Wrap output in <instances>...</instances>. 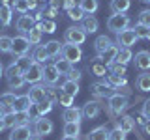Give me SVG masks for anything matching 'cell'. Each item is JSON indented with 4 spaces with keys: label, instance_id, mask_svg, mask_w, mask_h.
<instances>
[{
    "label": "cell",
    "instance_id": "1",
    "mask_svg": "<svg viewBox=\"0 0 150 140\" xmlns=\"http://www.w3.org/2000/svg\"><path fill=\"white\" fill-rule=\"evenodd\" d=\"M6 80H8V86L11 88V90H19L23 84H26L25 75L21 73V69H19L15 64H11L6 69Z\"/></svg>",
    "mask_w": 150,
    "mask_h": 140
},
{
    "label": "cell",
    "instance_id": "2",
    "mask_svg": "<svg viewBox=\"0 0 150 140\" xmlns=\"http://www.w3.org/2000/svg\"><path fill=\"white\" fill-rule=\"evenodd\" d=\"M128 26H129V17L126 15V13H112L109 17V21H107V28H109L111 32H115V34L126 30Z\"/></svg>",
    "mask_w": 150,
    "mask_h": 140
},
{
    "label": "cell",
    "instance_id": "3",
    "mask_svg": "<svg viewBox=\"0 0 150 140\" xmlns=\"http://www.w3.org/2000/svg\"><path fill=\"white\" fill-rule=\"evenodd\" d=\"M62 58H66L71 65L77 64V62H81V58H83L81 47H79V45H73V43H66L62 47Z\"/></svg>",
    "mask_w": 150,
    "mask_h": 140
},
{
    "label": "cell",
    "instance_id": "4",
    "mask_svg": "<svg viewBox=\"0 0 150 140\" xmlns=\"http://www.w3.org/2000/svg\"><path fill=\"white\" fill-rule=\"evenodd\" d=\"M54 129L53 121L47 120L45 116H38L36 121H34V133L38 134V136H47V134H51Z\"/></svg>",
    "mask_w": 150,
    "mask_h": 140
},
{
    "label": "cell",
    "instance_id": "5",
    "mask_svg": "<svg viewBox=\"0 0 150 140\" xmlns=\"http://www.w3.org/2000/svg\"><path fill=\"white\" fill-rule=\"evenodd\" d=\"M84 39H86V32L83 28L71 26L66 30V43H73V45H83Z\"/></svg>",
    "mask_w": 150,
    "mask_h": 140
},
{
    "label": "cell",
    "instance_id": "6",
    "mask_svg": "<svg viewBox=\"0 0 150 140\" xmlns=\"http://www.w3.org/2000/svg\"><path fill=\"white\" fill-rule=\"evenodd\" d=\"M30 41H28L26 36H17L13 37V47H11V52L15 56H25L28 50H30Z\"/></svg>",
    "mask_w": 150,
    "mask_h": 140
},
{
    "label": "cell",
    "instance_id": "7",
    "mask_svg": "<svg viewBox=\"0 0 150 140\" xmlns=\"http://www.w3.org/2000/svg\"><path fill=\"white\" fill-rule=\"evenodd\" d=\"M139 41V37L135 36V32H133V28H126V30H122V32H118V34H116V43L118 45H122V47H129L131 45H135Z\"/></svg>",
    "mask_w": 150,
    "mask_h": 140
},
{
    "label": "cell",
    "instance_id": "8",
    "mask_svg": "<svg viewBox=\"0 0 150 140\" xmlns=\"http://www.w3.org/2000/svg\"><path fill=\"white\" fill-rule=\"evenodd\" d=\"M43 78V65L41 64H38V62H34L30 65V69L25 73V80L28 82V84H38Z\"/></svg>",
    "mask_w": 150,
    "mask_h": 140
},
{
    "label": "cell",
    "instance_id": "9",
    "mask_svg": "<svg viewBox=\"0 0 150 140\" xmlns=\"http://www.w3.org/2000/svg\"><path fill=\"white\" fill-rule=\"evenodd\" d=\"M109 106L115 114H120L128 108V97L126 95H120V93H112L109 97Z\"/></svg>",
    "mask_w": 150,
    "mask_h": 140
},
{
    "label": "cell",
    "instance_id": "10",
    "mask_svg": "<svg viewBox=\"0 0 150 140\" xmlns=\"http://www.w3.org/2000/svg\"><path fill=\"white\" fill-rule=\"evenodd\" d=\"M34 105V101L30 99V95L28 93H25V95H17L15 97V103H13V112H26L30 110V106Z\"/></svg>",
    "mask_w": 150,
    "mask_h": 140
},
{
    "label": "cell",
    "instance_id": "11",
    "mask_svg": "<svg viewBox=\"0 0 150 140\" xmlns=\"http://www.w3.org/2000/svg\"><path fill=\"white\" fill-rule=\"evenodd\" d=\"M58 78H60V71L56 69V65L54 64H49V65H45L43 67V78L41 80H45V84H56L58 82Z\"/></svg>",
    "mask_w": 150,
    "mask_h": 140
},
{
    "label": "cell",
    "instance_id": "12",
    "mask_svg": "<svg viewBox=\"0 0 150 140\" xmlns=\"http://www.w3.org/2000/svg\"><path fill=\"white\" fill-rule=\"evenodd\" d=\"M34 26H36V21H34V17H32V15L23 13V15L17 19V30L21 32V34H28Z\"/></svg>",
    "mask_w": 150,
    "mask_h": 140
},
{
    "label": "cell",
    "instance_id": "13",
    "mask_svg": "<svg viewBox=\"0 0 150 140\" xmlns=\"http://www.w3.org/2000/svg\"><path fill=\"white\" fill-rule=\"evenodd\" d=\"M32 136L30 127L28 125H15L9 133V140H28Z\"/></svg>",
    "mask_w": 150,
    "mask_h": 140
},
{
    "label": "cell",
    "instance_id": "14",
    "mask_svg": "<svg viewBox=\"0 0 150 140\" xmlns=\"http://www.w3.org/2000/svg\"><path fill=\"white\" fill-rule=\"evenodd\" d=\"M118 49H120L118 45H109L105 50H103V52H100V56H98V58H100V60H101V62L105 64V65H109V64H112V62L116 60Z\"/></svg>",
    "mask_w": 150,
    "mask_h": 140
},
{
    "label": "cell",
    "instance_id": "15",
    "mask_svg": "<svg viewBox=\"0 0 150 140\" xmlns=\"http://www.w3.org/2000/svg\"><path fill=\"white\" fill-rule=\"evenodd\" d=\"M92 93L98 97H111L112 95V86L109 82H94L92 84Z\"/></svg>",
    "mask_w": 150,
    "mask_h": 140
},
{
    "label": "cell",
    "instance_id": "16",
    "mask_svg": "<svg viewBox=\"0 0 150 140\" xmlns=\"http://www.w3.org/2000/svg\"><path fill=\"white\" fill-rule=\"evenodd\" d=\"M100 110H101V105L98 101H88L86 105L83 106V116L86 120H94V118H98Z\"/></svg>",
    "mask_w": 150,
    "mask_h": 140
},
{
    "label": "cell",
    "instance_id": "17",
    "mask_svg": "<svg viewBox=\"0 0 150 140\" xmlns=\"http://www.w3.org/2000/svg\"><path fill=\"white\" fill-rule=\"evenodd\" d=\"M135 67L141 71H148L150 69V52L148 50H141L135 54Z\"/></svg>",
    "mask_w": 150,
    "mask_h": 140
},
{
    "label": "cell",
    "instance_id": "18",
    "mask_svg": "<svg viewBox=\"0 0 150 140\" xmlns=\"http://www.w3.org/2000/svg\"><path fill=\"white\" fill-rule=\"evenodd\" d=\"M28 95H30V99L34 101V105H36V103H40V101H43V99H47L45 86H43V84H32Z\"/></svg>",
    "mask_w": 150,
    "mask_h": 140
},
{
    "label": "cell",
    "instance_id": "19",
    "mask_svg": "<svg viewBox=\"0 0 150 140\" xmlns=\"http://www.w3.org/2000/svg\"><path fill=\"white\" fill-rule=\"evenodd\" d=\"M81 118H83V108H77V106L64 108V114H62L64 121H81Z\"/></svg>",
    "mask_w": 150,
    "mask_h": 140
},
{
    "label": "cell",
    "instance_id": "20",
    "mask_svg": "<svg viewBox=\"0 0 150 140\" xmlns=\"http://www.w3.org/2000/svg\"><path fill=\"white\" fill-rule=\"evenodd\" d=\"M81 28L86 32V34H94V32H98V28H100V22H98L96 17L86 15V17L81 21Z\"/></svg>",
    "mask_w": 150,
    "mask_h": 140
},
{
    "label": "cell",
    "instance_id": "21",
    "mask_svg": "<svg viewBox=\"0 0 150 140\" xmlns=\"http://www.w3.org/2000/svg\"><path fill=\"white\" fill-rule=\"evenodd\" d=\"M43 47H45L47 54H49V58H56L58 54H62V47L64 45L60 43V41H56V39H51V41H47Z\"/></svg>",
    "mask_w": 150,
    "mask_h": 140
},
{
    "label": "cell",
    "instance_id": "22",
    "mask_svg": "<svg viewBox=\"0 0 150 140\" xmlns=\"http://www.w3.org/2000/svg\"><path fill=\"white\" fill-rule=\"evenodd\" d=\"M41 36H43V30H41V22H38V24H36V26H34V28H32V30L26 34L28 41H30V45H40Z\"/></svg>",
    "mask_w": 150,
    "mask_h": 140
},
{
    "label": "cell",
    "instance_id": "23",
    "mask_svg": "<svg viewBox=\"0 0 150 140\" xmlns=\"http://www.w3.org/2000/svg\"><path fill=\"white\" fill-rule=\"evenodd\" d=\"M79 133H81V121H66L64 125L66 136H79Z\"/></svg>",
    "mask_w": 150,
    "mask_h": 140
},
{
    "label": "cell",
    "instance_id": "24",
    "mask_svg": "<svg viewBox=\"0 0 150 140\" xmlns=\"http://www.w3.org/2000/svg\"><path fill=\"white\" fill-rule=\"evenodd\" d=\"M88 140H109V131L103 127V125H100V127L92 129L88 133Z\"/></svg>",
    "mask_w": 150,
    "mask_h": 140
},
{
    "label": "cell",
    "instance_id": "25",
    "mask_svg": "<svg viewBox=\"0 0 150 140\" xmlns=\"http://www.w3.org/2000/svg\"><path fill=\"white\" fill-rule=\"evenodd\" d=\"M131 6V0H111L112 13H126Z\"/></svg>",
    "mask_w": 150,
    "mask_h": 140
},
{
    "label": "cell",
    "instance_id": "26",
    "mask_svg": "<svg viewBox=\"0 0 150 140\" xmlns=\"http://www.w3.org/2000/svg\"><path fill=\"white\" fill-rule=\"evenodd\" d=\"M79 8H81L86 15H92V13L98 11L100 4H98V0H81V2H79Z\"/></svg>",
    "mask_w": 150,
    "mask_h": 140
},
{
    "label": "cell",
    "instance_id": "27",
    "mask_svg": "<svg viewBox=\"0 0 150 140\" xmlns=\"http://www.w3.org/2000/svg\"><path fill=\"white\" fill-rule=\"evenodd\" d=\"M15 93H11V92H6V93H2L0 95V105L4 106V110L9 112V110H13L11 106H13V103H15Z\"/></svg>",
    "mask_w": 150,
    "mask_h": 140
},
{
    "label": "cell",
    "instance_id": "28",
    "mask_svg": "<svg viewBox=\"0 0 150 140\" xmlns=\"http://www.w3.org/2000/svg\"><path fill=\"white\" fill-rule=\"evenodd\" d=\"M11 13H13V8L6 6V4L0 6V24L2 26H8L11 22Z\"/></svg>",
    "mask_w": 150,
    "mask_h": 140
},
{
    "label": "cell",
    "instance_id": "29",
    "mask_svg": "<svg viewBox=\"0 0 150 140\" xmlns=\"http://www.w3.org/2000/svg\"><path fill=\"white\" fill-rule=\"evenodd\" d=\"M137 90H141V92H150V73L143 71L137 77Z\"/></svg>",
    "mask_w": 150,
    "mask_h": 140
},
{
    "label": "cell",
    "instance_id": "30",
    "mask_svg": "<svg viewBox=\"0 0 150 140\" xmlns=\"http://www.w3.org/2000/svg\"><path fill=\"white\" fill-rule=\"evenodd\" d=\"M109 45H112V41H111L107 36H98V37H96V41H94V49H96V52H98V54L103 52V50H105Z\"/></svg>",
    "mask_w": 150,
    "mask_h": 140
},
{
    "label": "cell",
    "instance_id": "31",
    "mask_svg": "<svg viewBox=\"0 0 150 140\" xmlns=\"http://www.w3.org/2000/svg\"><path fill=\"white\" fill-rule=\"evenodd\" d=\"M129 60H133V54H131V50L128 49V47H122V49H118V54H116V60H115V62H120V64L128 65Z\"/></svg>",
    "mask_w": 150,
    "mask_h": 140
},
{
    "label": "cell",
    "instance_id": "32",
    "mask_svg": "<svg viewBox=\"0 0 150 140\" xmlns=\"http://www.w3.org/2000/svg\"><path fill=\"white\" fill-rule=\"evenodd\" d=\"M13 64H15L17 67L21 69V73L25 75V73L28 71V69H30V65L34 64V60H30V58H28V56L25 54V56H17V60H15V62H13Z\"/></svg>",
    "mask_w": 150,
    "mask_h": 140
},
{
    "label": "cell",
    "instance_id": "33",
    "mask_svg": "<svg viewBox=\"0 0 150 140\" xmlns=\"http://www.w3.org/2000/svg\"><path fill=\"white\" fill-rule=\"evenodd\" d=\"M133 125H135V120L131 118V116H122L120 121H118V127H120L122 131H124L126 134L133 131Z\"/></svg>",
    "mask_w": 150,
    "mask_h": 140
},
{
    "label": "cell",
    "instance_id": "34",
    "mask_svg": "<svg viewBox=\"0 0 150 140\" xmlns=\"http://www.w3.org/2000/svg\"><path fill=\"white\" fill-rule=\"evenodd\" d=\"M64 93H68V95H71V97H75L79 93V84L75 82V80H66L64 84H62V88H60Z\"/></svg>",
    "mask_w": 150,
    "mask_h": 140
},
{
    "label": "cell",
    "instance_id": "35",
    "mask_svg": "<svg viewBox=\"0 0 150 140\" xmlns=\"http://www.w3.org/2000/svg\"><path fill=\"white\" fill-rule=\"evenodd\" d=\"M47 58H49V54H47L45 47H43V45H38L36 49H34V54H32V60H34V62H38V64H43Z\"/></svg>",
    "mask_w": 150,
    "mask_h": 140
},
{
    "label": "cell",
    "instance_id": "36",
    "mask_svg": "<svg viewBox=\"0 0 150 140\" xmlns=\"http://www.w3.org/2000/svg\"><path fill=\"white\" fill-rule=\"evenodd\" d=\"M51 110H53V103H51L49 99H43V101L36 103V112H38V116H45V114H49Z\"/></svg>",
    "mask_w": 150,
    "mask_h": 140
},
{
    "label": "cell",
    "instance_id": "37",
    "mask_svg": "<svg viewBox=\"0 0 150 140\" xmlns=\"http://www.w3.org/2000/svg\"><path fill=\"white\" fill-rule=\"evenodd\" d=\"M90 69H92V73L96 75V77H103V75L107 73V65L103 64V62H101L100 58H96V60H94V62H92Z\"/></svg>",
    "mask_w": 150,
    "mask_h": 140
},
{
    "label": "cell",
    "instance_id": "38",
    "mask_svg": "<svg viewBox=\"0 0 150 140\" xmlns=\"http://www.w3.org/2000/svg\"><path fill=\"white\" fill-rule=\"evenodd\" d=\"M66 11H68V17L71 19V21H75V22H81L83 19H84V15H86V13H84V11H83V9L79 8V6L69 8V9H66Z\"/></svg>",
    "mask_w": 150,
    "mask_h": 140
},
{
    "label": "cell",
    "instance_id": "39",
    "mask_svg": "<svg viewBox=\"0 0 150 140\" xmlns=\"http://www.w3.org/2000/svg\"><path fill=\"white\" fill-rule=\"evenodd\" d=\"M107 82L111 84V86H116V88H120V86H126L128 84V80H126V75H109V78H107Z\"/></svg>",
    "mask_w": 150,
    "mask_h": 140
},
{
    "label": "cell",
    "instance_id": "40",
    "mask_svg": "<svg viewBox=\"0 0 150 140\" xmlns=\"http://www.w3.org/2000/svg\"><path fill=\"white\" fill-rule=\"evenodd\" d=\"M11 47H13V37L0 36V52H11Z\"/></svg>",
    "mask_w": 150,
    "mask_h": 140
},
{
    "label": "cell",
    "instance_id": "41",
    "mask_svg": "<svg viewBox=\"0 0 150 140\" xmlns=\"http://www.w3.org/2000/svg\"><path fill=\"white\" fill-rule=\"evenodd\" d=\"M107 69H109V73L112 75H126V65L120 64V62H112L107 65Z\"/></svg>",
    "mask_w": 150,
    "mask_h": 140
},
{
    "label": "cell",
    "instance_id": "42",
    "mask_svg": "<svg viewBox=\"0 0 150 140\" xmlns=\"http://www.w3.org/2000/svg\"><path fill=\"white\" fill-rule=\"evenodd\" d=\"M2 120H4V125H6V127H9V129H13V127L17 125V118H15V112H13V110L6 112Z\"/></svg>",
    "mask_w": 150,
    "mask_h": 140
},
{
    "label": "cell",
    "instance_id": "43",
    "mask_svg": "<svg viewBox=\"0 0 150 140\" xmlns=\"http://www.w3.org/2000/svg\"><path fill=\"white\" fill-rule=\"evenodd\" d=\"M41 30L47 32V34H54L56 32V22L53 19H43V21H41Z\"/></svg>",
    "mask_w": 150,
    "mask_h": 140
},
{
    "label": "cell",
    "instance_id": "44",
    "mask_svg": "<svg viewBox=\"0 0 150 140\" xmlns=\"http://www.w3.org/2000/svg\"><path fill=\"white\" fill-rule=\"evenodd\" d=\"M13 9H15V11H19V13L23 15V13H28V11H30V4H28V0H15Z\"/></svg>",
    "mask_w": 150,
    "mask_h": 140
},
{
    "label": "cell",
    "instance_id": "45",
    "mask_svg": "<svg viewBox=\"0 0 150 140\" xmlns=\"http://www.w3.org/2000/svg\"><path fill=\"white\" fill-rule=\"evenodd\" d=\"M54 65H56V69L60 71V75H66V73L69 71V69H71V64H69L66 58H60V60H56V62H54Z\"/></svg>",
    "mask_w": 150,
    "mask_h": 140
},
{
    "label": "cell",
    "instance_id": "46",
    "mask_svg": "<svg viewBox=\"0 0 150 140\" xmlns=\"http://www.w3.org/2000/svg\"><path fill=\"white\" fill-rule=\"evenodd\" d=\"M15 118H17V125H28L30 123V110L26 112H15Z\"/></svg>",
    "mask_w": 150,
    "mask_h": 140
},
{
    "label": "cell",
    "instance_id": "47",
    "mask_svg": "<svg viewBox=\"0 0 150 140\" xmlns=\"http://www.w3.org/2000/svg\"><path fill=\"white\" fill-rule=\"evenodd\" d=\"M58 103L64 106V108H68V106H73V97L68 95V93H64V92H60V93H58Z\"/></svg>",
    "mask_w": 150,
    "mask_h": 140
},
{
    "label": "cell",
    "instance_id": "48",
    "mask_svg": "<svg viewBox=\"0 0 150 140\" xmlns=\"http://www.w3.org/2000/svg\"><path fill=\"white\" fill-rule=\"evenodd\" d=\"M133 32H135V36L139 37V39H146V36H148V26H144V24H135L133 26Z\"/></svg>",
    "mask_w": 150,
    "mask_h": 140
},
{
    "label": "cell",
    "instance_id": "49",
    "mask_svg": "<svg viewBox=\"0 0 150 140\" xmlns=\"http://www.w3.org/2000/svg\"><path fill=\"white\" fill-rule=\"evenodd\" d=\"M109 140H126V133L116 125V127L109 133Z\"/></svg>",
    "mask_w": 150,
    "mask_h": 140
},
{
    "label": "cell",
    "instance_id": "50",
    "mask_svg": "<svg viewBox=\"0 0 150 140\" xmlns=\"http://www.w3.org/2000/svg\"><path fill=\"white\" fill-rule=\"evenodd\" d=\"M139 24H144L150 28V9H143V11L139 13Z\"/></svg>",
    "mask_w": 150,
    "mask_h": 140
},
{
    "label": "cell",
    "instance_id": "51",
    "mask_svg": "<svg viewBox=\"0 0 150 140\" xmlns=\"http://www.w3.org/2000/svg\"><path fill=\"white\" fill-rule=\"evenodd\" d=\"M66 77H68V80H75V82H77L79 78H81V71H79V69H73V67H71L68 73H66Z\"/></svg>",
    "mask_w": 150,
    "mask_h": 140
},
{
    "label": "cell",
    "instance_id": "52",
    "mask_svg": "<svg viewBox=\"0 0 150 140\" xmlns=\"http://www.w3.org/2000/svg\"><path fill=\"white\" fill-rule=\"evenodd\" d=\"M56 13H58V9L53 8V6H49V8H47L45 11H43V15H47L49 19H54V17H56Z\"/></svg>",
    "mask_w": 150,
    "mask_h": 140
},
{
    "label": "cell",
    "instance_id": "53",
    "mask_svg": "<svg viewBox=\"0 0 150 140\" xmlns=\"http://www.w3.org/2000/svg\"><path fill=\"white\" fill-rule=\"evenodd\" d=\"M143 116L144 118H150V99H146L143 105Z\"/></svg>",
    "mask_w": 150,
    "mask_h": 140
},
{
    "label": "cell",
    "instance_id": "54",
    "mask_svg": "<svg viewBox=\"0 0 150 140\" xmlns=\"http://www.w3.org/2000/svg\"><path fill=\"white\" fill-rule=\"evenodd\" d=\"M62 6H64L66 9H69V8L79 6V4H77V0H62Z\"/></svg>",
    "mask_w": 150,
    "mask_h": 140
},
{
    "label": "cell",
    "instance_id": "55",
    "mask_svg": "<svg viewBox=\"0 0 150 140\" xmlns=\"http://www.w3.org/2000/svg\"><path fill=\"white\" fill-rule=\"evenodd\" d=\"M118 90H120V92H118L120 95H126V97L129 95V88H128V86H122V88H118Z\"/></svg>",
    "mask_w": 150,
    "mask_h": 140
},
{
    "label": "cell",
    "instance_id": "56",
    "mask_svg": "<svg viewBox=\"0 0 150 140\" xmlns=\"http://www.w3.org/2000/svg\"><path fill=\"white\" fill-rule=\"evenodd\" d=\"M144 133L150 134V118H146V121H144Z\"/></svg>",
    "mask_w": 150,
    "mask_h": 140
},
{
    "label": "cell",
    "instance_id": "57",
    "mask_svg": "<svg viewBox=\"0 0 150 140\" xmlns=\"http://www.w3.org/2000/svg\"><path fill=\"white\" fill-rule=\"evenodd\" d=\"M51 6L58 9V6H62V2H60V0H51Z\"/></svg>",
    "mask_w": 150,
    "mask_h": 140
},
{
    "label": "cell",
    "instance_id": "58",
    "mask_svg": "<svg viewBox=\"0 0 150 140\" xmlns=\"http://www.w3.org/2000/svg\"><path fill=\"white\" fill-rule=\"evenodd\" d=\"M62 140H79V136H66V134H64Z\"/></svg>",
    "mask_w": 150,
    "mask_h": 140
},
{
    "label": "cell",
    "instance_id": "59",
    "mask_svg": "<svg viewBox=\"0 0 150 140\" xmlns=\"http://www.w3.org/2000/svg\"><path fill=\"white\" fill-rule=\"evenodd\" d=\"M4 114H6V110H4V106H2V105H0V120H2V118H4Z\"/></svg>",
    "mask_w": 150,
    "mask_h": 140
},
{
    "label": "cell",
    "instance_id": "60",
    "mask_svg": "<svg viewBox=\"0 0 150 140\" xmlns=\"http://www.w3.org/2000/svg\"><path fill=\"white\" fill-rule=\"evenodd\" d=\"M6 129V125H4V120H0V131H4Z\"/></svg>",
    "mask_w": 150,
    "mask_h": 140
},
{
    "label": "cell",
    "instance_id": "61",
    "mask_svg": "<svg viewBox=\"0 0 150 140\" xmlns=\"http://www.w3.org/2000/svg\"><path fill=\"white\" fill-rule=\"evenodd\" d=\"M4 75V65H2V62H0V77Z\"/></svg>",
    "mask_w": 150,
    "mask_h": 140
},
{
    "label": "cell",
    "instance_id": "62",
    "mask_svg": "<svg viewBox=\"0 0 150 140\" xmlns=\"http://www.w3.org/2000/svg\"><path fill=\"white\" fill-rule=\"evenodd\" d=\"M28 140H41V138L38 136V134H34V136H30V138H28Z\"/></svg>",
    "mask_w": 150,
    "mask_h": 140
},
{
    "label": "cell",
    "instance_id": "63",
    "mask_svg": "<svg viewBox=\"0 0 150 140\" xmlns=\"http://www.w3.org/2000/svg\"><path fill=\"white\" fill-rule=\"evenodd\" d=\"M146 39H148V41H150V28H148V36H146Z\"/></svg>",
    "mask_w": 150,
    "mask_h": 140
},
{
    "label": "cell",
    "instance_id": "64",
    "mask_svg": "<svg viewBox=\"0 0 150 140\" xmlns=\"http://www.w3.org/2000/svg\"><path fill=\"white\" fill-rule=\"evenodd\" d=\"M141 2H144V4H150V0H141Z\"/></svg>",
    "mask_w": 150,
    "mask_h": 140
}]
</instances>
